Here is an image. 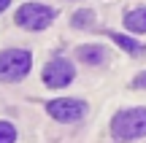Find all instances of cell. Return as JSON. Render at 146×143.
<instances>
[{
  "label": "cell",
  "mask_w": 146,
  "mask_h": 143,
  "mask_svg": "<svg viewBox=\"0 0 146 143\" xmlns=\"http://www.w3.org/2000/svg\"><path fill=\"white\" fill-rule=\"evenodd\" d=\"M111 135L116 140H138L146 135V108H125L111 119Z\"/></svg>",
  "instance_id": "cell-1"
},
{
  "label": "cell",
  "mask_w": 146,
  "mask_h": 143,
  "mask_svg": "<svg viewBox=\"0 0 146 143\" xmlns=\"http://www.w3.org/2000/svg\"><path fill=\"white\" fill-rule=\"evenodd\" d=\"M33 68V54L27 49H3L0 51V81L16 84Z\"/></svg>",
  "instance_id": "cell-2"
},
{
  "label": "cell",
  "mask_w": 146,
  "mask_h": 143,
  "mask_svg": "<svg viewBox=\"0 0 146 143\" xmlns=\"http://www.w3.org/2000/svg\"><path fill=\"white\" fill-rule=\"evenodd\" d=\"M57 11L52 5H43V3H25L16 8L14 19L22 30H30V32H38V30H46L49 24L54 22Z\"/></svg>",
  "instance_id": "cell-3"
},
{
  "label": "cell",
  "mask_w": 146,
  "mask_h": 143,
  "mask_svg": "<svg viewBox=\"0 0 146 143\" xmlns=\"http://www.w3.org/2000/svg\"><path fill=\"white\" fill-rule=\"evenodd\" d=\"M46 113L52 119H57V122H62V124H76L87 113V103L76 100V97H57V100L46 103Z\"/></svg>",
  "instance_id": "cell-4"
},
{
  "label": "cell",
  "mask_w": 146,
  "mask_h": 143,
  "mask_svg": "<svg viewBox=\"0 0 146 143\" xmlns=\"http://www.w3.org/2000/svg\"><path fill=\"white\" fill-rule=\"evenodd\" d=\"M73 78H76V65L70 59H65V57H54L43 68V84L52 86V89H62Z\"/></svg>",
  "instance_id": "cell-5"
},
{
  "label": "cell",
  "mask_w": 146,
  "mask_h": 143,
  "mask_svg": "<svg viewBox=\"0 0 146 143\" xmlns=\"http://www.w3.org/2000/svg\"><path fill=\"white\" fill-rule=\"evenodd\" d=\"M76 57H78V62H84V65H100V62H106V49L100 46V43H84V46H78L76 49Z\"/></svg>",
  "instance_id": "cell-6"
},
{
  "label": "cell",
  "mask_w": 146,
  "mask_h": 143,
  "mask_svg": "<svg viewBox=\"0 0 146 143\" xmlns=\"http://www.w3.org/2000/svg\"><path fill=\"white\" fill-rule=\"evenodd\" d=\"M125 27L130 32H138V35H143L146 32V8H133L125 14Z\"/></svg>",
  "instance_id": "cell-7"
},
{
  "label": "cell",
  "mask_w": 146,
  "mask_h": 143,
  "mask_svg": "<svg viewBox=\"0 0 146 143\" xmlns=\"http://www.w3.org/2000/svg\"><path fill=\"white\" fill-rule=\"evenodd\" d=\"M111 41L116 43L119 49H125L127 54H133V57H141V54L146 51V46L141 41H133L130 35H119V32H111Z\"/></svg>",
  "instance_id": "cell-8"
},
{
  "label": "cell",
  "mask_w": 146,
  "mask_h": 143,
  "mask_svg": "<svg viewBox=\"0 0 146 143\" xmlns=\"http://www.w3.org/2000/svg\"><path fill=\"white\" fill-rule=\"evenodd\" d=\"M70 24L76 27V30H89V27L95 24V11H89V8L76 11V14H73V19H70Z\"/></svg>",
  "instance_id": "cell-9"
},
{
  "label": "cell",
  "mask_w": 146,
  "mask_h": 143,
  "mask_svg": "<svg viewBox=\"0 0 146 143\" xmlns=\"http://www.w3.org/2000/svg\"><path fill=\"white\" fill-rule=\"evenodd\" d=\"M14 140H16V127L0 119V143H14Z\"/></svg>",
  "instance_id": "cell-10"
},
{
  "label": "cell",
  "mask_w": 146,
  "mask_h": 143,
  "mask_svg": "<svg viewBox=\"0 0 146 143\" xmlns=\"http://www.w3.org/2000/svg\"><path fill=\"white\" fill-rule=\"evenodd\" d=\"M133 86H135V89H146V70H143V73H138L135 78H133Z\"/></svg>",
  "instance_id": "cell-11"
},
{
  "label": "cell",
  "mask_w": 146,
  "mask_h": 143,
  "mask_svg": "<svg viewBox=\"0 0 146 143\" xmlns=\"http://www.w3.org/2000/svg\"><path fill=\"white\" fill-rule=\"evenodd\" d=\"M8 5H11V0H0V14H3V11L8 8Z\"/></svg>",
  "instance_id": "cell-12"
}]
</instances>
